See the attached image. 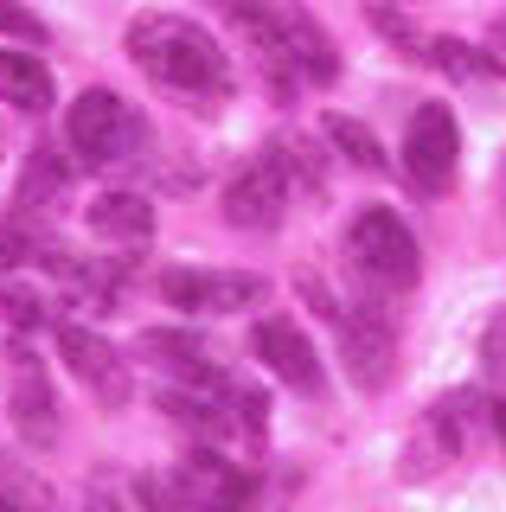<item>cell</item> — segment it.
I'll return each mask as SVG.
<instances>
[{
    "instance_id": "8",
    "label": "cell",
    "mask_w": 506,
    "mask_h": 512,
    "mask_svg": "<svg viewBox=\"0 0 506 512\" xmlns=\"http://www.w3.org/2000/svg\"><path fill=\"white\" fill-rule=\"evenodd\" d=\"M289 186H295V180H289V167H282V154L263 148V154L225 186V218L237 224V231H276V224L289 218Z\"/></svg>"
},
{
    "instance_id": "14",
    "label": "cell",
    "mask_w": 506,
    "mask_h": 512,
    "mask_svg": "<svg viewBox=\"0 0 506 512\" xmlns=\"http://www.w3.org/2000/svg\"><path fill=\"white\" fill-rule=\"evenodd\" d=\"M180 480L205 500V512H237V506H244V474H237L225 455H212V448H193L186 468H180Z\"/></svg>"
},
{
    "instance_id": "3",
    "label": "cell",
    "mask_w": 506,
    "mask_h": 512,
    "mask_svg": "<svg viewBox=\"0 0 506 512\" xmlns=\"http://www.w3.org/2000/svg\"><path fill=\"white\" fill-rule=\"evenodd\" d=\"M65 141H71V154H84V167H122V160H135L148 148V122L116 90H84L65 109Z\"/></svg>"
},
{
    "instance_id": "2",
    "label": "cell",
    "mask_w": 506,
    "mask_h": 512,
    "mask_svg": "<svg viewBox=\"0 0 506 512\" xmlns=\"http://www.w3.org/2000/svg\"><path fill=\"white\" fill-rule=\"evenodd\" d=\"M129 58L161 90H180V96H225L231 90V64L212 45V32H199L180 13H141V20H129Z\"/></svg>"
},
{
    "instance_id": "12",
    "label": "cell",
    "mask_w": 506,
    "mask_h": 512,
    "mask_svg": "<svg viewBox=\"0 0 506 512\" xmlns=\"http://www.w3.org/2000/svg\"><path fill=\"white\" fill-rule=\"evenodd\" d=\"M141 359L161 365L167 378H186V384H205V391H225V372H218L212 346L186 327H148L141 333Z\"/></svg>"
},
{
    "instance_id": "9",
    "label": "cell",
    "mask_w": 506,
    "mask_h": 512,
    "mask_svg": "<svg viewBox=\"0 0 506 512\" xmlns=\"http://www.w3.org/2000/svg\"><path fill=\"white\" fill-rule=\"evenodd\" d=\"M58 359L71 365V378L84 384L97 404H109V410L129 404V365H122V352L109 346L103 333H90V327H77V320H65V327H58Z\"/></svg>"
},
{
    "instance_id": "20",
    "label": "cell",
    "mask_w": 506,
    "mask_h": 512,
    "mask_svg": "<svg viewBox=\"0 0 506 512\" xmlns=\"http://www.w3.org/2000/svg\"><path fill=\"white\" fill-rule=\"evenodd\" d=\"M39 256H45V237H33L20 218L0 224V269H13V263H39Z\"/></svg>"
},
{
    "instance_id": "13",
    "label": "cell",
    "mask_w": 506,
    "mask_h": 512,
    "mask_svg": "<svg viewBox=\"0 0 506 512\" xmlns=\"http://www.w3.org/2000/svg\"><path fill=\"white\" fill-rule=\"evenodd\" d=\"M84 218L109 244H148L154 237V205L141 199V192H97V205H90Z\"/></svg>"
},
{
    "instance_id": "18",
    "label": "cell",
    "mask_w": 506,
    "mask_h": 512,
    "mask_svg": "<svg viewBox=\"0 0 506 512\" xmlns=\"http://www.w3.org/2000/svg\"><path fill=\"white\" fill-rule=\"evenodd\" d=\"M135 500L148 506V512H205V500L186 487L180 474H141L135 480Z\"/></svg>"
},
{
    "instance_id": "26",
    "label": "cell",
    "mask_w": 506,
    "mask_h": 512,
    "mask_svg": "<svg viewBox=\"0 0 506 512\" xmlns=\"http://www.w3.org/2000/svg\"><path fill=\"white\" fill-rule=\"evenodd\" d=\"M494 429H500V442H506V397L494 404Z\"/></svg>"
},
{
    "instance_id": "4",
    "label": "cell",
    "mask_w": 506,
    "mask_h": 512,
    "mask_svg": "<svg viewBox=\"0 0 506 512\" xmlns=\"http://www.w3.org/2000/svg\"><path fill=\"white\" fill-rule=\"evenodd\" d=\"M346 256H353V269L366 276L378 295H398V288L417 282V237L404 231L398 212H385V205H366V212L353 218V231H346Z\"/></svg>"
},
{
    "instance_id": "6",
    "label": "cell",
    "mask_w": 506,
    "mask_h": 512,
    "mask_svg": "<svg viewBox=\"0 0 506 512\" xmlns=\"http://www.w3.org/2000/svg\"><path fill=\"white\" fill-rule=\"evenodd\" d=\"M455 160H462V128H455L449 103H423L404 128V173L417 192H449L455 186Z\"/></svg>"
},
{
    "instance_id": "21",
    "label": "cell",
    "mask_w": 506,
    "mask_h": 512,
    "mask_svg": "<svg viewBox=\"0 0 506 512\" xmlns=\"http://www.w3.org/2000/svg\"><path fill=\"white\" fill-rule=\"evenodd\" d=\"M0 314H7L13 327H45V301L33 288H13V282H0Z\"/></svg>"
},
{
    "instance_id": "22",
    "label": "cell",
    "mask_w": 506,
    "mask_h": 512,
    "mask_svg": "<svg viewBox=\"0 0 506 512\" xmlns=\"http://www.w3.org/2000/svg\"><path fill=\"white\" fill-rule=\"evenodd\" d=\"M481 372L506 391V314L487 320V333H481Z\"/></svg>"
},
{
    "instance_id": "7",
    "label": "cell",
    "mask_w": 506,
    "mask_h": 512,
    "mask_svg": "<svg viewBox=\"0 0 506 512\" xmlns=\"http://www.w3.org/2000/svg\"><path fill=\"white\" fill-rule=\"evenodd\" d=\"M270 295L263 276H244V269H167L161 276V301L186 314H244Z\"/></svg>"
},
{
    "instance_id": "1",
    "label": "cell",
    "mask_w": 506,
    "mask_h": 512,
    "mask_svg": "<svg viewBox=\"0 0 506 512\" xmlns=\"http://www.w3.org/2000/svg\"><path fill=\"white\" fill-rule=\"evenodd\" d=\"M218 7L257 45V64L276 84V96H289V84H334L340 77V52L308 7H295V0H218Z\"/></svg>"
},
{
    "instance_id": "10",
    "label": "cell",
    "mask_w": 506,
    "mask_h": 512,
    "mask_svg": "<svg viewBox=\"0 0 506 512\" xmlns=\"http://www.w3.org/2000/svg\"><path fill=\"white\" fill-rule=\"evenodd\" d=\"M340 327V352H346V378L359 391H385L391 384V359H398V340H391V320L378 308H353V314H334Z\"/></svg>"
},
{
    "instance_id": "5",
    "label": "cell",
    "mask_w": 506,
    "mask_h": 512,
    "mask_svg": "<svg viewBox=\"0 0 506 512\" xmlns=\"http://www.w3.org/2000/svg\"><path fill=\"white\" fill-rule=\"evenodd\" d=\"M7 416H13V429H20L26 448H52L58 442V391H52L45 359L26 340L7 346Z\"/></svg>"
},
{
    "instance_id": "19",
    "label": "cell",
    "mask_w": 506,
    "mask_h": 512,
    "mask_svg": "<svg viewBox=\"0 0 506 512\" xmlns=\"http://www.w3.org/2000/svg\"><path fill=\"white\" fill-rule=\"evenodd\" d=\"M161 410L173 416V423L199 429V436H225V423H231V416L218 410L212 397H199V391H167V397H161Z\"/></svg>"
},
{
    "instance_id": "27",
    "label": "cell",
    "mask_w": 506,
    "mask_h": 512,
    "mask_svg": "<svg viewBox=\"0 0 506 512\" xmlns=\"http://www.w3.org/2000/svg\"><path fill=\"white\" fill-rule=\"evenodd\" d=\"M0 512H20V506H7V500H0Z\"/></svg>"
},
{
    "instance_id": "24",
    "label": "cell",
    "mask_w": 506,
    "mask_h": 512,
    "mask_svg": "<svg viewBox=\"0 0 506 512\" xmlns=\"http://www.w3.org/2000/svg\"><path fill=\"white\" fill-rule=\"evenodd\" d=\"M430 58H436L449 77H474V71H481V64L468 58V45H455V39H436V45H430Z\"/></svg>"
},
{
    "instance_id": "23",
    "label": "cell",
    "mask_w": 506,
    "mask_h": 512,
    "mask_svg": "<svg viewBox=\"0 0 506 512\" xmlns=\"http://www.w3.org/2000/svg\"><path fill=\"white\" fill-rule=\"evenodd\" d=\"M0 32H7V39L39 45V39H45V20H39L33 7H20V0H0Z\"/></svg>"
},
{
    "instance_id": "11",
    "label": "cell",
    "mask_w": 506,
    "mask_h": 512,
    "mask_svg": "<svg viewBox=\"0 0 506 512\" xmlns=\"http://www.w3.org/2000/svg\"><path fill=\"white\" fill-rule=\"evenodd\" d=\"M250 346H257V359L270 365V372L289 384V391H308V397H321V359H314V346H308V333L295 327V320H257V333H250Z\"/></svg>"
},
{
    "instance_id": "16",
    "label": "cell",
    "mask_w": 506,
    "mask_h": 512,
    "mask_svg": "<svg viewBox=\"0 0 506 512\" xmlns=\"http://www.w3.org/2000/svg\"><path fill=\"white\" fill-rule=\"evenodd\" d=\"M58 192H65V160H58L52 148H33V154H26V173H20V192H13L20 218H33L39 205H52Z\"/></svg>"
},
{
    "instance_id": "25",
    "label": "cell",
    "mask_w": 506,
    "mask_h": 512,
    "mask_svg": "<svg viewBox=\"0 0 506 512\" xmlns=\"http://www.w3.org/2000/svg\"><path fill=\"white\" fill-rule=\"evenodd\" d=\"M487 64L506 71V20H494V32H487Z\"/></svg>"
},
{
    "instance_id": "15",
    "label": "cell",
    "mask_w": 506,
    "mask_h": 512,
    "mask_svg": "<svg viewBox=\"0 0 506 512\" xmlns=\"http://www.w3.org/2000/svg\"><path fill=\"white\" fill-rule=\"evenodd\" d=\"M0 96L33 116V109H52L58 84H52V71H45L39 52H0Z\"/></svg>"
},
{
    "instance_id": "17",
    "label": "cell",
    "mask_w": 506,
    "mask_h": 512,
    "mask_svg": "<svg viewBox=\"0 0 506 512\" xmlns=\"http://www.w3.org/2000/svg\"><path fill=\"white\" fill-rule=\"evenodd\" d=\"M327 141L353 160V167H366V173H385V148H378V135L366 122H353V116H327Z\"/></svg>"
}]
</instances>
